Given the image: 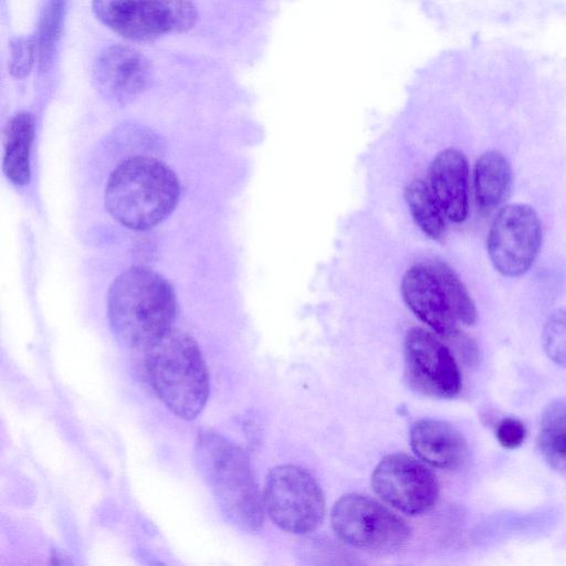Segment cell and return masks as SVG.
I'll return each instance as SVG.
<instances>
[{
	"instance_id": "ffe728a7",
	"label": "cell",
	"mask_w": 566,
	"mask_h": 566,
	"mask_svg": "<svg viewBox=\"0 0 566 566\" xmlns=\"http://www.w3.org/2000/svg\"><path fill=\"white\" fill-rule=\"evenodd\" d=\"M542 345L551 360L566 367V307L552 312L546 318L542 331Z\"/></svg>"
},
{
	"instance_id": "5bb4252c",
	"label": "cell",
	"mask_w": 566,
	"mask_h": 566,
	"mask_svg": "<svg viewBox=\"0 0 566 566\" xmlns=\"http://www.w3.org/2000/svg\"><path fill=\"white\" fill-rule=\"evenodd\" d=\"M469 164L457 148H447L433 159L428 184L447 219L460 223L469 212Z\"/></svg>"
},
{
	"instance_id": "ba28073f",
	"label": "cell",
	"mask_w": 566,
	"mask_h": 566,
	"mask_svg": "<svg viewBox=\"0 0 566 566\" xmlns=\"http://www.w3.org/2000/svg\"><path fill=\"white\" fill-rule=\"evenodd\" d=\"M542 237L541 220L533 208L523 203L502 207L486 240L493 266L505 276L524 274L539 252Z\"/></svg>"
},
{
	"instance_id": "7c38bea8",
	"label": "cell",
	"mask_w": 566,
	"mask_h": 566,
	"mask_svg": "<svg viewBox=\"0 0 566 566\" xmlns=\"http://www.w3.org/2000/svg\"><path fill=\"white\" fill-rule=\"evenodd\" d=\"M93 73L96 86L104 96L126 103L147 87L151 65L137 49L115 44L101 53Z\"/></svg>"
},
{
	"instance_id": "9c48e42d",
	"label": "cell",
	"mask_w": 566,
	"mask_h": 566,
	"mask_svg": "<svg viewBox=\"0 0 566 566\" xmlns=\"http://www.w3.org/2000/svg\"><path fill=\"white\" fill-rule=\"evenodd\" d=\"M405 374L409 386L432 398L450 399L462 388L461 373L450 348L420 327L410 328L403 339Z\"/></svg>"
},
{
	"instance_id": "8992f818",
	"label": "cell",
	"mask_w": 566,
	"mask_h": 566,
	"mask_svg": "<svg viewBox=\"0 0 566 566\" xmlns=\"http://www.w3.org/2000/svg\"><path fill=\"white\" fill-rule=\"evenodd\" d=\"M331 524L342 542L373 553L394 552L410 536V528L400 516L359 493L345 494L335 502Z\"/></svg>"
},
{
	"instance_id": "52a82bcc",
	"label": "cell",
	"mask_w": 566,
	"mask_h": 566,
	"mask_svg": "<svg viewBox=\"0 0 566 566\" xmlns=\"http://www.w3.org/2000/svg\"><path fill=\"white\" fill-rule=\"evenodd\" d=\"M96 17L126 39L145 41L170 31L190 29L197 20L192 3L185 1H94Z\"/></svg>"
},
{
	"instance_id": "8fae6325",
	"label": "cell",
	"mask_w": 566,
	"mask_h": 566,
	"mask_svg": "<svg viewBox=\"0 0 566 566\" xmlns=\"http://www.w3.org/2000/svg\"><path fill=\"white\" fill-rule=\"evenodd\" d=\"M401 295L410 311L436 334L451 337L459 332V321L431 261L415 264L406 271Z\"/></svg>"
},
{
	"instance_id": "44dd1931",
	"label": "cell",
	"mask_w": 566,
	"mask_h": 566,
	"mask_svg": "<svg viewBox=\"0 0 566 566\" xmlns=\"http://www.w3.org/2000/svg\"><path fill=\"white\" fill-rule=\"evenodd\" d=\"M526 437V429L522 421L515 418L503 419L496 428V438L506 449L518 448Z\"/></svg>"
},
{
	"instance_id": "6da1fadb",
	"label": "cell",
	"mask_w": 566,
	"mask_h": 566,
	"mask_svg": "<svg viewBox=\"0 0 566 566\" xmlns=\"http://www.w3.org/2000/svg\"><path fill=\"white\" fill-rule=\"evenodd\" d=\"M177 305L176 293L161 274L134 266L109 286L108 322L117 338L140 352L174 327Z\"/></svg>"
},
{
	"instance_id": "3957f363",
	"label": "cell",
	"mask_w": 566,
	"mask_h": 566,
	"mask_svg": "<svg viewBox=\"0 0 566 566\" xmlns=\"http://www.w3.org/2000/svg\"><path fill=\"white\" fill-rule=\"evenodd\" d=\"M180 185L175 172L160 160L128 158L109 175L105 207L122 226L145 231L166 219L176 208Z\"/></svg>"
},
{
	"instance_id": "e0dca14e",
	"label": "cell",
	"mask_w": 566,
	"mask_h": 566,
	"mask_svg": "<svg viewBox=\"0 0 566 566\" xmlns=\"http://www.w3.org/2000/svg\"><path fill=\"white\" fill-rule=\"evenodd\" d=\"M537 446L552 468L566 472V398L555 399L544 408Z\"/></svg>"
},
{
	"instance_id": "7402d4cb",
	"label": "cell",
	"mask_w": 566,
	"mask_h": 566,
	"mask_svg": "<svg viewBox=\"0 0 566 566\" xmlns=\"http://www.w3.org/2000/svg\"><path fill=\"white\" fill-rule=\"evenodd\" d=\"M12 55V72L17 75L28 72L32 61V44L29 41H17Z\"/></svg>"
},
{
	"instance_id": "5b68a950",
	"label": "cell",
	"mask_w": 566,
	"mask_h": 566,
	"mask_svg": "<svg viewBox=\"0 0 566 566\" xmlns=\"http://www.w3.org/2000/svg\"><path fill=\"white\" fill-rule=\"evenodd\" d=\"M262 499L271 521L289 533H311L325 515V497L319 484L297 465L273 468L265 479Z\"/></svg>"
},
{
	"instance_id": "d6986e66",
	"label": "cell",
	"mask_w": 566,
	"mask_h": 566,
	"mask_svg": "<svg viewBox=\"0 0 566 566\" xmlns=\"http://www.w3.org/2000/svg\"><path fill=\"white\" fill-rule=\"evenodd\" d=\"M442 281L459 323L473 325L478 319L475 305L458 274L441 261H431Z\"/></svg>"
},
{
	"instance_id": "ac0fdd59",
	"label": "cell",
	"mask_w": 566,
	"mask_h": 566,
	"mask_svg": "<svg viewBox=\"0 0 566 566\" xmlns=\"http://www.w3.org/2000/svg\"><path fill=\"white\" fill-rule=\"evenodd\" d=\"M405 198L418 227L430 238L439 240L446 232V216L428 181L411 180L405 189Z\"/></svg>"
},
{
	"instance_id": "277c9868",
	"label": "cell",
	"mask_w": 566,
	"mask_h": 566,
	"mask_svg": "<svg viewBox=\"0 0 566 566\" xmlns=\"http://www.w3.org/2000/svg\"><path fill=\"white\" fill-rule=\"evenodd\" d=\"M196 452L199 468L226 517L247 532L262 528L263 499L244 451L218 433L202 431Z\"/></svg>"
},
{
	"instance_id": "2e32d148",
	"label": "cell",
	"mask_w": 566,
	"mask_h": 566,
	"mask_svg": "<svg viewBox=\"0 0 566 566\" xmlns=\"http://www.w3.org/2000/svg\"><path fill=\"white\" fill-rule=\"evenodd\" d=\"M33 138V123L28 113L17 114L4 133L3 171L17 186L30 180V147Z\"/></svg>"
},
{
	"instance_id": "9a60e30c",
	"label": "cell",
	"mask_w": 566,
	"mask_h": 566,
	"mask_svg": "<svg viewBox=\"0 0 566 566\" xmlns=\"http://www.w3.org/2000/svg\"><path fill=\"white\" fill-rule=\"evenodd\" d=\"M512 184V170L506 157L496 150L483 153L474 166L475 202L488 214L507 198Z\"/></svg>"
},
{
	"instance_id": "4fadbf2b",
	"label": "cell",
	"mask_w": 566,
	"mask_h": 566,
	"mask_svg": "<svg viewBox=\"0 0 566 566\" xmlns=\"http://www.w3.org/2000/svg\"><path fill=\"white\" fill-rule=\"evenodd\" d=\"M410 447L422 462L442 470H458L468 460L469 449L462 433L451 423L420 419L409 432Z\"/></svg>"
},
{
	"instance_id": "7a4b0ae2",
	"label": "cell",
	"mask_w": 566,
	"mask_h": 566,
	"mask_svg": "<svg viewBox=\"0 0 566 566\" xmlns=\"http://www.w3.org/2000/svg\"><path fill=\"white\" fill-rule=\"evenodd\" d=\"M146 381L156 397L174 415L195 419L205 408L209 391V373L193 337L172 327L137 352Z\"/></svg>"
},
{
	"instance_id": "30bf717a",
	"label": "cell",
	"mask_w": 566,
	"mask_h": 566,
	"mask_svg": "<svg viewBox=\"0 0 566 566\" xmlns=\"http://www.w3.org/2000/svg\"><path fill=\"white\" fill-rule=\"evenodd\" d=\"M371 486L382 501L408 515L430 511L440 491L436 474L405 453L384 457L373 472Z\"/></svg>"
},
{
	"instance_id": "603a6c76",
	"label": "cell",
	"mask_w": 566,
	"mask_h": 566,
	"mask_svg": "<svg viewBox=\"0 0 566 566\" xmlns=\"http://www.w3.org/2000/svg\"><path fill=\"white\" fill-rule=\"evenodd\" d=\"M50 566H75L72 559L57 548L52 549L50 555Z\"/></svg>"
}]
</instances>
